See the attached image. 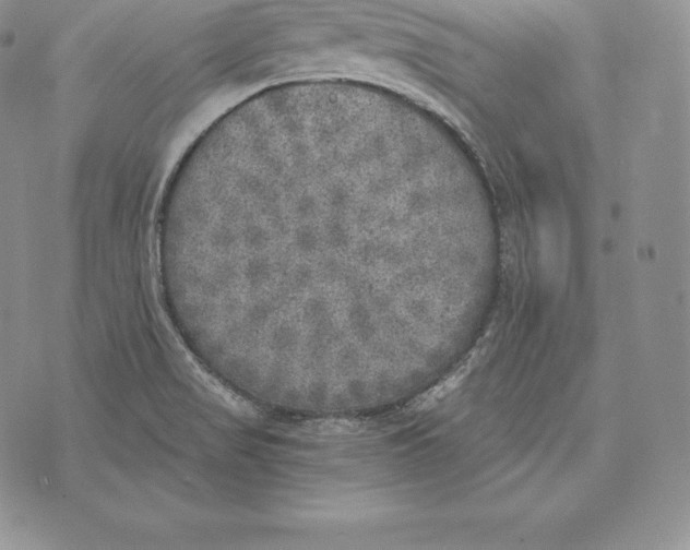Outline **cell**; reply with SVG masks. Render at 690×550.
Instances as JSON below:
<instances>
[{
    "instance_id": "1",
    "label": "cell",
    "mask_w": 690,
    "mask_h": 550,
    "mask_svg": "<svg viewBox=\"0 0 690 550\" xmlns=\"http://www.w3.org/2000/svg\"><path fill=\"white\" fill-rule=\"evenodd\" d=\"M404 158L345 117L262 104L215 121L174 199V291L261 336L318 332L330 310L338 330L373 321L405 235Z\"/></svg>"
},
{
    "instance_id": "2",
    "label": "cell",
    "mask_w": 690,
    "mask_h": 550,
    "mask_svg": "<svg viewBox=\"0 0 690 550\" xmlns=\"http://www.w3.org/2000/svg\"><path fill=\"white\" fill-rule=\"evenodd\" d=\"M360 370H361V368H360ZM361 373H362V371H361ZM362 376H364V374H362ZM364 380H365V378H364ZM365 383H366V381H365ZM366 386H367V384H366ZM367 390H368V387H367ZM368 393H369V390H368ZM369 395H370V393H369Z\"/></svg>"
}]
</instances>
